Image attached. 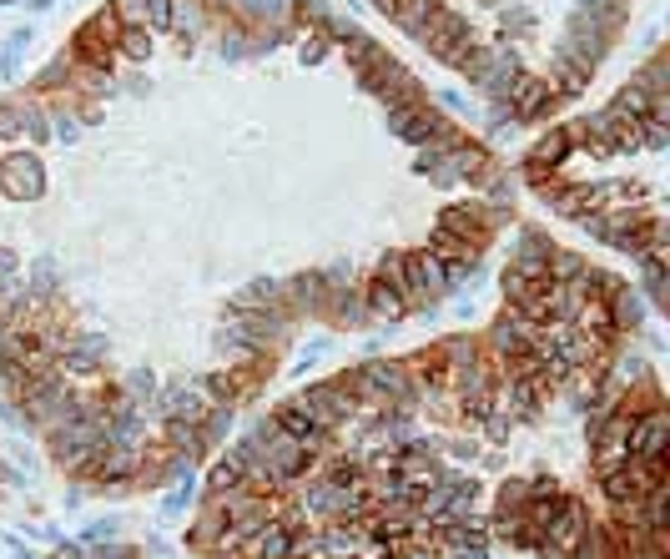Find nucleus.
Listing matches in <instances>:
<instances>
[{
	"mask_svg": "<svg viewBox=\"0 0 670 559\" xmlns=\"http://www.w3.org/2000/svg\"><path fill=\"white\" fill-rule=\"evenodd\" d=\"M670 444V423L660 408H645L640 419H630V429H625V458H656L666 454Z\"/></svg>",
	"mask_w": 670,
	"mask_h": 559,
	"instance_id": "f257e3e1",
	"label": "nucleus"
},
{
	"mask_svg": "<svg viewBox=\"0 0 670 559\" xmlns=\"http://www.w3.org/2000/svg\"><path fill=\"white\" fill-rule=\"evenodd\" d=\"M303 408L333 433L348 413H353V394H348V383H313V388L303 394Z\"/></svg>",
	"mask_w": 670,
	"mask_h": 559,
	"instance_id": "f03ea898",
	"label": "nucleus"
},
{
	"mask_svg": "<svg viewBox=\"0 0 670 559\" xmlns=\"http://www.w3.org/2000/svg\"><path fill=\"white\" fill-rule=\"evenodd\" d=\"M0 187L11 191L15 202H31V197H40V187H46V172H40L36 156H5V162H0Z\"/></svg>",
	"mask_w": 670,
	"mask_h": 559,
	"instance_id": "7ed1b4c3",
	"label": "nucleus"
},
{
	"mask_svg": "<svg viewBox=\"0 0 670 559\" xmlns=\"http://www.w3.org/2000/svg\"><path fill=\"white\" fill-rule=\"evenodd\" d=\"M207 388L202 383H192V388H172V394H166V404H162V413L172 423H202L207 419Z\"/></svg>",
	"mask_w": 670,
	"mask_h": 559,
	"instance_id": "20e7f679",
	"label": "nucleus"
},
{
	"mask_svg": "<svg viewBox=\"0 0 670 559\" xmlns=\"http://www.w3.org/2000/svg\"><path fill=\"white\" fill-rule=\"evenodd\" d=\"M278 429L288 433V439H298V444H308V448H317L323 439H328V429L308 413L303 404H292V408H278Z\"/></svg>",
	"mask_w": 670,
	"mask_h": 559,
	"instance_id": "39448f33",
	"label": "nucleus"
},
{
	"mask_svg": "<svg viewBox=\"0 0 670 559\" xmlns=\"http://www.w3.org/2000/svg\"><path fill=\"white\" fill-rule=\"evenodd\" d=\"M544 102H555V86H549V81L514 76V86H509V111H514V116H534Z\"/></svg>",
	"mask_w": 670,
	"mask_h": 559,
	"instance_id": "423d86ee",
	"label": "nucleus"
},
{
	"mask_svg": "<svg viewBox=\"0 0 670 559\" xmlns=\"http://www.w3.org/2000/svg\"><path fill=\"white\" fill-rule=\"evenodd\" d=\"M368 313L383 318V323H398L408 313V297L398 293V282H393V278H379L373 288H368Z\"/></svg>",
	"mask_w": 670,
	"mask_h": 559,
	"instance_id": "0eeeda50",
	"label": "nucleus"
},
{
	"mask_svg": "<svg viewBox=\"0 0 670 559\" xmlns=\"http://www.w3.org/2000/svg\"><path fill=\"white\" fill-rule=\"evenodd\" d=\"M348 61H353L358 66V76H373V71H379V66H383V51H379V46H373V40H368V36H353V40H348Z\"/></svg>",
	"mask_w": 670,
	"mask_h": 559,
	"instance_id": "6e6552de",
	"label": "nucleus"
},
{
	"mask_svg": "<svg viewBox=\"0 0 670 559\" xmlns=\"http://www.w3.org/2000/svg\"><path fill=\"white\" fill-rule=\"evenodd\" d=\"M242 479H247V464H242L237 454H232V458H222V464L212 469V489H217V494H237V489H242Z\"/></svg>",
	"mask_w": 670,
	"mask_h": 559,
	"instance_id": "1a4fd4ad",
	"label": "nucleus"
},
{
	"mask_svg": "<svg viewBox=\"0 0 670 559\" xmlns=\"http://www.w3.org/2000/svg\"><path fill=\"white\" fill-rule=\"evenodd\" d=\"M96 358H102V343L96 338H81V343H66L61 348V363H71V368H96Z\"/></svg>",
	"mask_w": 670,
	"mask_h": 559,
	"instance_id": "9d476101",
	"label": "nucleus"
},
{
	"mask_svg": "<svg viewBox=\"0 0 670 559\" xmlns=\"http://www.w3.org/2000/svg\"><path fill=\"white\" fill-rule=\"evenodd\" d=\"M398 15H404L408 31H418V36H424V31H429V21L439 15V5H433V0H408V5H398Z\"/></svg>",
	"mask_w": 670,
	"mask_h": 559,
	"instance_id": "9b49d317",
	"label": "nucleus"
},
{
	"mask_svg": "<svg viewBox=\"0 0 670 559\" xmlns=\"http://www.w3.org/2000/svg\"><path fill=\"white\" fill-rule=\"evenodd\" d=\"M565 152H569V131H555L549 141L534 146V162H540V166H559V156H565Z\"/></svg>",
	"mask_w": 670,
	"mask_h": 559,
	"instance_id": "f8f14e48",
	"label": "nucleus"
},
{
	"mask_svg": "<svg viewBox=\"0 0 670 559\" xmlns=\"http://www.w3.org/2000/svg\"><path fill=\"white\" fill-rule=\"evenodd\" d=\"M292 293H298V303L317 307V303H323V278H298V288H292Z\"/></svg>",
	"mask_w": 670,
	"mask_h": 559,
	"instance_id": "ddd939ff",
	"label": "nucleus"
},
{
	"mask_svg": "<svg viewBox=\"0 0 670 559\" xmlns=\"http://www.w3.org/2000/svg\"><path fill=\"white\" fill-rule=\"evenodd\" d=\"M121 40H127V56H147V51H152V36H147V31H137V26L121 31Z\"/></svg>",
	"mask_w": 670,
	"mask_h": 559,
	"instance_id": "4468645a",
	"label": "nucleus"
},
{
	"mask_svg": "<svg viewBox=\"0 0 670 559\" xmlns=\"http://www.w3.org/2000/svg\"><path fill=\"white\" fill-rule=\"evenodd\" d=\"M147 15H152L156 31H166L172 26V0H147Z\"/></svg>",
	"mask_w": 670,
	"mask_h": 559,
	"instance_id": "2eb2a0df",
	"label": "nucleus"
},
{
	"mask_svg": "<svg viewBox=\"0 0 670 559\" xmlns=\"http://www.w3.org/2000/svg\"><path fill=\"white\" fill-rule=\"evenodd\" d=\"M5 131H15V111H11V106H0V137H5Z\"/></svg>",
	"mask_w": 670,
	"mask_h": 559,
	"instance_id": "dca6fc26",
	"label": "nucleus"
},
{
	"mask_svg": "<svg viewBox=\"0 0 670 559\" xmlns=\"http://www.w3.org/2000/svg\"><path fill=\"white\" fill-rule=\"evenodd\" d=\"M11 272H15V257H11V253H0V282L11 278Z\"/></svg>",
	"mask_w": 670,
	"mask_h": 559,
	"instance_id": "f3484780",
	"label": "nucleus"
},
{
	"mask_svg": "<svg viewBox=\"0 0 670 559\" xmlns=\"http://www.w3.org/2000/svg\"><path fill=\"white\" fill-rule=\"evenodd\" d=\"M242 11H272V0H237Z\"/></svg>",
	"mask_w": 670,
	"mask_h": 559,
	"instance_id": "a211bd4d",
	"label": "nucleus"
},
{
	"mask_svg": "<svg viewBox=\"0 0 670 559\" xmlns=\"http://www.w3.org/2000/svg\"><path fill=\"white\" fill-rule=\"evenodd\" d=\"M288 559H313V555H298V549H292V555H288Z\"/></svg>",
	"mask_w": 670,
	"mask_h": 559,
	"instance_id": "6ab92c4d",
	"label": "nucleus"
},
{
	"mask_svg": "<svg viewBox=\"0 0 670 559\" xmlns=\"http://www.w3.org/2000/svg\"><path fill=\"white\" fill-rule=\"evenodd\" d=\"M0 338H5V323H0Z\"/></svg>",
	"mask_w": 670,
	"mask_h": 559,
	"instance_id": "aec40b11",
	"label": "nucleus"
}]
</instances>
